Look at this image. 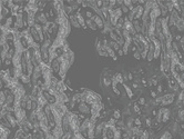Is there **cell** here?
<instances>
[{"instance_id":"1","label":"cell","mask_w":184,"mask_h":139,"mask_svg":"<svg viewBox=\"0 0 184 139\" xmlns=\"http://www.w3.org/2000/svg\"><path fill=\"white\" fill-rule=\"evenodd\" d=\"M59 59H60V70H59V73H58V75L60 76L61 79H64L67 71L69 70V68H70V66H71L72 63L69 61V60H67V59L64 58L63 54L59 57Z\"/></svg>"},{"instance_id":"2","label":"cell","mask_w":184,"mask_h":139,"mask_svg":"<svg viewBox=\"0 0 184 139\" xmlns=\"http://www.w3.org/2000/svg\"><path fill=\"white\" fill-rule=\"evenodd\" d=\"M91 107V110H90V115L92 118H99L100 117V112L103 110V108H104V105L100 101V102H96V103H93V105L90 106Z\"/></svg>"},{"instance_id":"3","label":"cell","mask_w":184,"mask_h":139,"mask_svg":"<svg viewBox=\"0 0 184 139\" xmlns=\"http://www.w3.org/2000/svg\"><path fill=\"white\" fill-rule=\"evenodd\" d=\"M175 97H176L175 93H166V95L162 96L161 106L165 107V106H169V105H172V103L175 101Z\"/></svg>"},{"instance_id":"4","label":"cell","mask_w":184,"mask_h":139,"mask_svg":"<svg viewBox=\"0 0 184 139\" xmlns=\"http://www.w3.org/2000/svg\"><path fill=\"white\" fill-rule=\"evenodd\" d=\"M169 131L171 132V135L172 136H177L178 133H180L182 130H181V126H180V123H178L177 121H174L172 122L170 126H169V129H167Z\"/></svg>"},{"instance_id":"5","label":"cell","mask_w":184,"mask_h":139,"mask_svg":"<svg viewBox=\"0 0 184 139\" xmlns=\"http://www.w3.org/2000/svg\"><path fill=\"white\" fill-rule=\"evenodd\" d=\"M49 22L48 18L46 17V13L40 11V12H37L36 13V23H39L41 26H46V24Z\"/></svg>"},{"instance_id":"6","label":"cell","mask_w":184,"mask_h":139,"mask_svg":"<svg viewBox=\"0 0 184 139\" xmlns=\"http://www.w3.org/2000/svg\"><path fill=\"white\" fill-rule=\"evenodd\" d=\"M90 125V118H86L83 121H81L80 123V128H79V132L82 133V135L87 138V132H88V128Z\"/></svg>"},{"instance_id":"7","label":"cell","mask_w":184,"mask_h":139,"mask_svg":"<svg viewBox=\"0 0 184 139\" xmlns=\"http://www.w3.org/2000/svg\"><path fill=\"white\" fill-rule=\"evenodd\" d=\"M106 127H107V121H100L99 123H97L96 125V131H94L96 138H100L102 136V132H103Z\"/></svg>"},{"instance_id":"8","label":"cell","mask_w":184,"mask_h":139,"mask_svg":"<svg viewBox=\"0 0 184 139\" xmlns=\"http://www.w3.org/2000/svg\"><path fill=\"white\" fill-rule=\"evenodd\" d=\"M78 110L80 113H82V115H89L90 113V110H91V107L88 105V103L86 102H79L78 105Z\"/></svg>"},{"instance_id":"9","label":"cell","mask_w":184,"mask_h":139,"mask_svg":"<svg viewBox=\"0 0 184 139\" xmlns=\"http://www.w3.org/2000/svg\"><path fill=\"white\" fill-rule=\"evenodd\" d=\"M76 17H77V20L79 22V24H80V27L84 28L86 29L87 28V24H86V19H84V16L80 12V10H78L76 12Z\"/></svg>"},{"instance_id":"10","label":"cell","mask_w":184,"mask_h":139,"mask_svg":"<svg viewBox=\"0 0 184 139\" xmlns=\"http://www.w3.org/2000/svg\"><path fill=\"white\" fill-rule=\"evenodd\" d=\"M92 20L94 21V23L97 24V27H98V28L103 29V27H104V20H103V19H102L100 16H98V14H93Z\"/></svg>"},{"instance_id":"11","label":"cell","mask_w":184,"mask_h":139,"mask_svg":"<svg viewBox=\"0 0 184 139\" xmlns=\"http://www.w3.org/2000/svg\"><path fill=\"white\" fill-rule=\"evenodd\" d=\"M69 21H70V24L73 26L74 28H81L80 24H79L78 20H77V17H76V13L71 14V16H69Z\"/></svg>"},{"instance_id":"12","label":"cell","mask_w":184,"mask_h":139,"mask_svg":"<svg viewBox=\"0 0 184 139\" xmlns=\"http://www.w3.org/2000/svg\"><path fill=\"white\" fill-rule=\"evenodd\" d=\"M174 27L176 28V30L178 32H184V19L180 18V20L175 23V26H174Z\"/></svg>"},{"instance_id":"13","label":"cell","mask_w":184,"mask_h":139,"mask_svg":"<svg viewBox=\"0 0 184 139\" xmlns=\"http://www.w3.org/2000/svg\"><path fill=\"white\" fill-rule=\"evenodd\" d=\"M124 123H125V127H127V128H133V127H134V118H133L132 116L127 117Z\"/></svg>"},{"instance_id":"14","label":"cell","mask_w":184,"mask_h":139,"mask_svg":"<svg viewBox=\"0 0 184 139\" xmlns=\"http://www.w3.org/2000/svg\"><path fill=\"white\" fill-rule=\"evenodd\" d=\"M86 24H87V27L92 29V30H97V29H98L97 24L94 23V21L92 20V19H86Z\"/></svg>"},{"instance_id":"15","label":"cell","mask_w":184,"mask_h":139,"mask_svg":"<svg viewBox=\"0 0 184 139\" xmlns=\"http://www.w3.org/2000/svg\"><path fill=\"white\" fill-rule=\"evenodd\" d=\"M113 13H114V16H115L118 19L122 18V16H123V12H122L120 7H115V8H114L113 9Z\"/></svg>"},{"instance_id":"16","label":"cell","mask_w":184,"mask_h":139,"mask_svg":"<svg viewBox=\"0 0 184 139\" xmlns=\"http://www.w3.org/2000/svg\"><path fill=\"white\" fill-rule=\"evenodd\" d=\"M132 108H133V112H135L136 115L140 116L141 113H142V111H141V108H140V105H139L138 102H134V103H132Z\"/></svg>"},{"instance_id":"17","label":"cell","mask_w":184,"mask_h":139,"mask_svg":"<svg viewBox=\"0 0 184 139\" xmlns=\"http://www.w3.org/2000/svg\"><path fill=\"white\" fill-rule=\"evenodd\" d=\"M109 47H110L111 49H113L114 51H118L119 49L121 48V47H120V46H119V44H118V42H117V41H112V40H110V41H109Z\"/></svg>"},{"instance_id":"18","label":"cell","mask_w":184,"mask_h":139,"mask_svg":"<svg viewBox=\"0 0 184 139\" xmlns=\"http://www.w3.org/2000/svg\"><path fill=\"white\" fill-rule=\"evenodd\" d=\"M171 138H173V136L171 135V132L169 130H165L164 132H162L161 136L159 137V139H171Z\"/></svg>"},{"instance_id":"19","label":"cell","mask_w":184,"mask_h":139,"mask_svg":"<svg viewBox=\"0 0 184 139\" xmlns=\"http://www.w3.org/2000/svg\"><path fill=\"white\" fill-rule=\"evenodd\" d=\"M102 82H103V86L106 87V88L110 87V86H111V83H112V81H111V77H110V76H109V77H104V78H103V80H102Z\"/></svg>"},{"instance_id":"20","label":"cell","mask_w":184,"mask_h":139,"mask_svg":"<svg viewBox=\"0 0 184 139\" xmlns=\"http://www.w3.org/2000/svg\"><path fill=\"white\" fill-rule=\"evenodd\" d=\"M123 87H124V89H125V92H127L128 97L130 98V99H132V98H133V92H132V90H131V88L129 87L128 85H125V83H123Z\"/></svg>"},{"instance_id":"21","label":"cell","mask_w":184,"mask_h":139,"mask_svg":"<svg viewBox=\"0 0 184 139\" xmlns=\"http://www.w3.org/2000/svg\"><path fill=\"white\" fill-rule=\"evenodd\" d=\"M114 78H115V80L118 81V83H124V79H123V76H122V73H120V72H118V73H115V76H114Z\"/></svg>"},{"instance_id":"22","label":"cell","mask_w":184,"mask_h":139,"mask_svg":"<svg viewBox=\"0 0 184 139\" xmlns=\"http://www.w3.org/2000/svg\"><path fill=\"white\" fill-rule=\"evenodd\" d=\"M122 138V131L120 129L117 128V130L114 131V135H113V138L112 139H121Z\"/></svg>"},{"instance_id":"23","label":"cell","mask_w":184,"mask_h":139,"mask_svg":"<svg viewBox=\"0 0 184 139\" xmlns=\"http://www.w3.org/2000/svg\"><path fill=\"white\" fill-rule=\"evenodd\" d=\"M113 118L115 119V120H120V119L122 118V112L120 110H114L113 112Z\"/></svg>"},{"instance_id":"24","label":"cell","mask_w":184,"mask_h":139,"mask_svg":"<svg viewBox=\"0 0 184 139\" xmlns=\"http://www.w3.org/2000/svg\"><path fill=\"white\" fill-rule=\"evenodd\" d=\"M140 139H150V131L144 129L143 132H142V135L140 136Z\"/></svg>"},{"instance_id":"25","label":"cell","mask_w":184,"mask_h":139,"mask_svg":"<svg viewBox=\"0 0 184 139\" xmlns=\"http://www.w3.org/2000/svg\"><path fill=\"white\" fill-rule=\"evenodd\" d=\"M83 14V13H82ZM84 17H86L87 19H92V17H93V11H91L90 9H87L86 10V12H84V14H83Z\"/></svg>"},{"instance_id":"26","label":"cell","mask_w":184,"mask_h":139,"mask_svg":"<svg viewBox=\"0 0 184 139\" xmlns=\"http://www.w3.org/2000/svg\"><path fill=\"white\" fill-rule=\"evenodd\" d=\"M176 70L178 71V73H182V72H184V63H183V62H180V63L177 64Z\"/></svg>"},{"instance_id":"27","label":"cell","mask_w":184,"mask_h":139,"mask_svg":"<svg viewBox=\"0 0 184 139\" xmlns=\"http://www.w3.org/2000/svg\"><path fill=\"white\" fill-rule=\"evenodd\" d=\"M142 125V120L140 118H134V126H138V127H141Z\"/></svg>"},{"instance_id":"28","label":"cell","mask_w":184,"mask_h":139,"mask_svg":"<svg viewBox=\"0 0 184 139\" xmlns=\"http://www.w3.org/2000/svg\"><path fill=\"white\" fill-rule=\"evenodd\" d=\"M139 105H141V106H144L146 103V99L144 98V97H140V99H139V101H138Z\"/></svg>"},{"instance_id":"29","label":"cell","mask_w":184,"mask_h":139,"mask_svg":"<svg viewBox=\"0 0 184 139\" xmlns=\"http://www.w3.org/2000/svg\"><path fill=\"white\" fill-rule=\"evenodd\" d=\"M145 123H146L148 127H152V120H151V118L145 117Z\"/></svg>"},{"instance_id":"30","label":"cell","mask_w":184,"mask_h":139,"mask_svg":"<svg viewBox=\"0 0 184 139\" xmlns=\"http://www.w3.org/2000/svg\"><path fill=\"white\" fill-rule=\"evenodd\" d=\"M133 57L135 58V59H138V60H140V59H141V53L139 52V51H135V52L133 53Z\"/></svg>"},{"instance_id":"31","label":"cell","mask_w":184,"mask_h":139,"mask_svg":"<svg viewBox=\"0 0 184 139\" xmlns=\"http://www.w3.org/2000/svg\"><path fill=\"white\" fill-rule=\"evenodd\" d=\"M174 39H175V41H176V42H180V41H181V39H182V36H181L180 33H178V34H175Z\"/></svg>"},{"instance_id":"32","label":"cell","mask_w":184,"mask_h":139,"mask_svg":"<svg viewBox=\"0 0 184 139\" xmlns=\"http://www.w3.org/2000/svg\"><path fill=\"white\" fill-rule=\"evenodd\" d=\"M162 91H163V86L162 85H157V92L161 93Z\"/></svg>"},{"instance_id":"33","label":"cell","mask_w":184,"mask_h":139,"mask_svg":"<svg viewBox=\"0 0 184 139\" xmlns=\"http://www.w3.org/2000/svg\"><path fill=\"white\" fill-rule=\"evenodd\" d=\"M141 82L143 83V86H145V87L148 86V80H146V79H144V78H142V79H141Z\"/></svg>"},{"instance_id":"34","label":"cell","mask_w":184,"mask_h":139,"mask_svg":"<svg viewBox=\"0 0 184 139\" xmlns=\"http://www.w3.org/2000/svg\"><path fill=\"white\" fill-rule=\"evenodd\" d=\"M156 96H157V93H156L155 91H153V90H152V91H151V97H152L153 99H155V98H156Z\"/></svg>"},{"instance_id":"35","label":"cell","mask_w":184,"mask_h":139,"mask_svg":"<svg viewBox=\"0 0 184 139\" xmlns=\"http://www.w3.org/2000/svg\"><path fill=\"white\" fill-rule=\"evenodd\" d=\"M128 80H133V75L131 72H128Z\"/></svg>"},{"instance_id":"36","label":"cell","mask_w":184,"mask_h":139,"mask_svg":"<svg viewBox=\"0 0 184 139\" xmlns=\"http://www.w3.org/2000/svg\"><path fill=\"white\" fill-rule=\"evenodd\" d=\"M117 52H118V54H119V56H123V54H124V52H123V50H122L121 48L119 49V50H118Z\"/></svg>"},{"instance_id":"37","label":"cell","mask_w":184,"mask_h":139,"mask_svg":"<svg viewBox=\"0 0 184 139\" xmlns=\"http://www.w3.org/2000/svg\"><path fill=\"white\" fill-rule=\"evenodd\" d=\"M132 87H133L134 89H139V83H136V82H133Z\"/></svg>"},{"instance_id":"38","label":"cell","mask_w":184,"mask_h":139,"mask_svg":"<svg viewBox=\"0 0 184 139\" xmlns=\"http://www.w3.org/2000/svg\"><path fill=\"white\" fill-rule=\"evenodd\" d=\"M181 62H183V63H184V56H183V58H182V60H181Z\"/></svg>"},{"instance_id":"39","label":"cell","mask_w":184,"mask_h":139,"mask_svg":"<svg viewBox=\"0 0 184 139\" xmlns=\"http://www.w3.org/2000/svg\"><path fill=\"white\" fill-rule=\"evenodd\" d=\"M171 139H174V138H171Z\"/></svg>"},{"instance_id":"40","label":"cell","mask_w":184,"mask_h":139,"mask_svg":"<svg viewBox=\"0 0 184 139\" xmlns=\"http://www.w3.org/2000/svg\"><path fill=\"white\" fill-rule=\"evenodd\" d=\"M94 139H97V138H94Z\"/></svg>"},{"instance_id":"41","label":"cell","mask_w":184,"mask_h":139,"mask_svg":"<svg viewBox=\"0 0 184 139\" xmlns=\"http://www.w3.org/2000/svg\"><path fill=\"white\" fill-rule=\"evenodd\" d=\"M121 139H122V138H121Z\"/></svg>"}]
</instances>
